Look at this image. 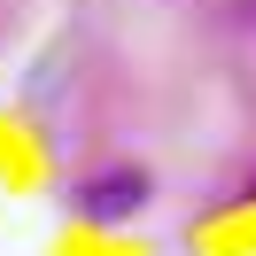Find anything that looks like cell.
I'll return each mask as SVG.
<instances>
[{"instance_id":"1","label":"cell","mask_w":256,"mask_h":256,"mask_svg":"<svg viewBox=\"0 0 256 256\" xmlns=\"http://www.w3.org/2000/svg\"><path fill=\"white\" fill-rule=\"evenodd\" d=\"M78 210H86L94 225H116V218H132V210H148V171L116 163V171L86 178V186H78Z\"/></svg>"}]
</instances>
